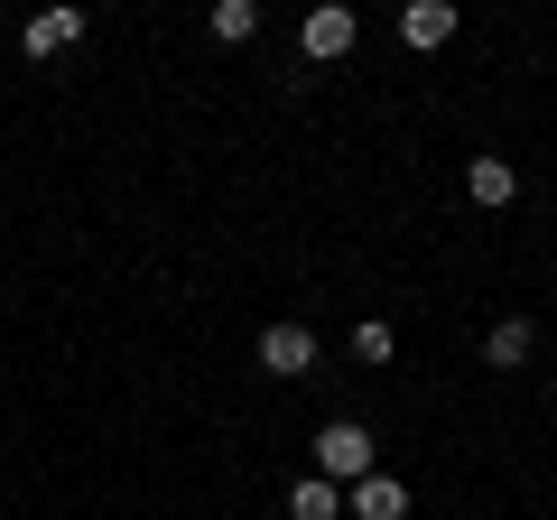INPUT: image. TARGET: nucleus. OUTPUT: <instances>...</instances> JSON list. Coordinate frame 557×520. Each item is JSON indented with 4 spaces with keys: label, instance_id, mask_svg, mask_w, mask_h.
Listing matches in <instances>:
<instances>
[{
    "label": "nucleus",
    "instance_id": "nucleus-1",
    "mask_svg": "<svg viewBox=\"0 0 557 520\" xmlns=\"http://www.w3.org/2000/svg\"><path fill=\"white\" fill-rule=\"evenodd\" d=\"M317 474L325 483H362V474H372V428H354V419L317 428Z\"/></svg>",
    "mask_w": 557,
    "mask_h": 520
},
{
    "label": "nucleus",
    "instance_id": "nucleus-2",
    "mask_svg": "<svg viewBox=\"0 0 557 520\" xmlns=\"http://www.w3.org/2000/svg\"><path fill=\"white\" fill-rule=\"evenodd\" d=\"M28 57H38V65H57V57H75V47H84V10H65V0H57V10H38V20H28Z\"/></svg>",
    "mask_w": 557,
    "mask_h": 520
},
{
    "label": "nucleus",
    "instance_id": "nucleus-3",
    "mask_svg": "<svg viewBox=\"0 0 557 520\" xmlns=\"http://www.w3.org/2000/svg\"><path fill=\"white\" fill-rule=\"evenodd\" d=\"M260 372H278V381L317 372V335H307V325H270V335H260Z\"/></svg>",
    "mask_w": 557,
    "mask_h": 520
},
{
    "label": "nucleus",
    "instance_id": "nucleus-4",
    "mask_svg": "<svg viewBox=\"0 0 557 520\" xmlns=\"http://www.w3.org/2000/svg\"><path fill=\"white\" fill-rule=\"evenodd\" d=\"M298 38H307V57H344V47H354V10H344V0H325V10H307V28H298Z\"/></svg>",
    "mask_w": 557,
    "mask_h": 520
},
{
    "label": "nucleus",
    "instance_id": "nucleus-5",
    "mask_svg": "<svg viewBox=\"0 0 557 520\" xmlns=\"http://www.w3.org/2000/svg\"><path fill=\"white\" fill-rule=\"evenodd\" d=\"M344 502H354V520H409V493H399L391 474H362V483H344Z\"/></svg>",
    "mask_w": 557,
    "mask_h": 520
},
{
    "label": "nucleus",
    "instance_id": "nucleus-6",
    "mask_svg": "<svg viewBox=\"0 0 557 520\" xmlns=\"http://www.w3.org/2000/svg\"><path fill=\"white\" fill-rule=\"evenodd\" d=\"M399 38L409 47H446L456 38V0H409V10H399Z\"/></svg>",
    "mask_w": 557,
    "mask_h": 520
},
{
    "label": "nucleus",
    "instance_id": "nucleus-7",
    "mask_svg": "<svg viewBox=\"0 0 557 520\" xmlns=\"http://www.w3.org/2000/svg\"><path fill=\"white\" fill-rule=\"evenodd\" d=\"M465 196H474V205H511V196H520L511 159H474V168H465Z\"/></svg>",
    "mask_w": 557,
    "mask_h": 520
},
{
    "label": "nucleus",
    "instance_id": "nucleus-8",
    "mask_svg": "<svg viewBox=\"0 0 557 520\" xmlns=\"http://www.w3.org/2000/svg\"><path fill=\"white\" fill-rule=\"evenodd\" d=\"M335 511H344V483H325V474H307L288 493V520H335Z\"/></svg>",
    "mask_w": 557,
    "mask_h": 520
},
{
    "label": "nucleus",
    "instance_id": "nucleus-9",
    "mask_svg": "<svg viewBox=\"0 0 557 520\" xmlns=\"http://www.w3.org/2000/svg\"><path fill=\"white\" fill-rule=\"evenodd\" d=\"M214 38H223V47L260 38V0H214Z\"/></svg>",
    "mask_w": 557,
    "mask_h": 520
},
{
    "label": "nucleus",
    "instance_id": "nucleus-10",
    "mask_svg": "<svg viewBox=\"0 0 557 520\" xmlns=\"http://www.w3.org/2000/svg\"><path fill=\"white\" fill-rule=\"evenodd\" d=\"M483 354H493V362H530V325H520V317H502L493 335H483Z\"/></svg>",
    "mask_w": 557,
    "mask_h": 520
},
{
    "label": "nucleus",
    "instance_id": "nucleus-11",
    "mask_svg": "<svg viewBox=\"0 0 557 520\" xmlns=\"http://www.w3.org/2000/svg\"><path fill=\"white\" fill-rule=\"evenodd\" d=\"M354 354H362V362H391V325L362 317V325H354Z\"/></svg>",
    "mask_w": 557,
    "mask_h": 520
}]
</instances>
